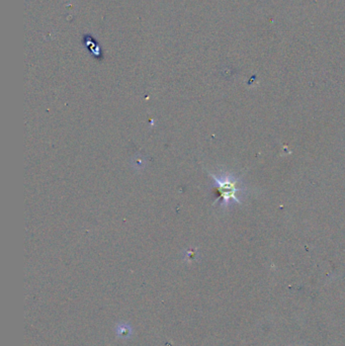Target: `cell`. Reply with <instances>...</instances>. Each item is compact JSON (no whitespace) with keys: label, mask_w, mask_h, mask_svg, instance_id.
Here are the masks:
<instances>
[{"label":"cell","mask_w":345,"mask_h":346,"mask_svg":"<svg viewBox=\"0 0 345 346\" xmlns=\"http://www.w3.org/2000/svg\"><path fill=\"white\" fill-rule=\"evenodd\" d=\"M213 179V187L218 193L217 202L223 209H229L235 204H241V196L244 186L241 179L232 173L220 171L210 173Z\"/></svg>","instance_id":"6da1fadb"},{"label":"cell","mask_w":345,"mask_h":346,"mask_svg":"<svg viewBox=\"0 0 345 346\" xmlns=\"http://www.w3.org/2000/svg\"><path fill=\"white\" fill-rule=\"evenodd\" d=\"M115 335H116L119 339L128 340V339H130V338L132 337L133 328H132V325H131V324L121 322V323H117V324L115 325Z\"/></svg>","instance_id":"7a4b0ae2"}]
</instances>
